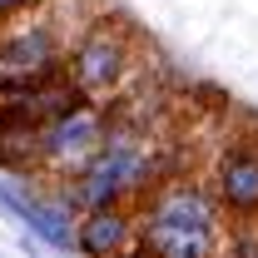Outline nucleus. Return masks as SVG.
Instances as JSON below:
<instances>
[{
    "mask_svg": "<svg viewBox=\"0 0 258 258\" xmlns=\"http://www.w3.org/2000/svg\"><path fill=\"white\" fill-rule=\"evenodd\" d=\"M139 248L164 258H199L224 243V204L214 189L194 184L184 174H169L139 194Z\"/></svg>",
    "mask_w": 258,
    "mask_h": 258,
    "instance_id": "f257e3e1",
    "label": "nucleus"
},
{
    "mask_svg": "<svg viewBox=\"0 0 258 258\" xmlns=\"http://www.w3.org/2000/svg\"><path fill=\"white\" fill-rule=\"evenodd\" d=\"M75 248L80 253H134L139 248V219L124 204H90L75 224Z\"/></svg>",
    "mask_w": 258,
    "mask_h": 258,
    "instance_id": "423d86ee",
    "label": "nucleus"
},
{
    "mask_svg": "<svg viewBox=\"0 0 258 258\" xmlns=\"http://www.w3.org/2000/svg\"><path fill=\"white\" fill-rule=\"evenodd\" d=\"M209 189L224 204V214L243 219V224H258V144H228L214 159Z\"/></svg>",
    "mask_w": 258,
    "mask_h": 258,
    "instance_id": "39448f33",
    "label": "nucleus"
},
{
    "mask_svg": "<svg viewBox=\"0 0 258 258\" xmlns=\"http://www.w3.org/2000/svg\"><path fill=\"white\" fill-rule=\"evenodd\" d=\"M0 169L5 174H45V124L10 104H0Z\"/></svg>",
    "mask_w": 258,
    "mask_h": 258,
    "instance_id": "0eeeda50",
    "label": "nucleus"
},
{
    "mask_svg": "<svg viewBox=\"0 0 258 258\" xmlns=\"http://www.w3.org/2000/svg\"><path fill=\"white\" fill-rule=\"evenodd\" d=\"M64 70L75 75V85L90 99L114 95L124 85V75H129V35H124V25L119 20H95L90 30L70 45Z\"/></svg>",
    "mask_w": 258,
    "mask_h": 258,
    "instance_id": "20e7f679",
    "label": "nucleus"
},
{
    "mask_svg": "<svg viewBox=\"0 0 258 258\" xmlns=\"http://www.w3.org/2000/svg\"><path fill=\"white\" fill-rule=\"evenodd\" d=\"M104 139H109V99H85L45 119V174L75 179L104 149Z\"/></svg>",
    "mask_w": 258,
    "mask_h": 258,
    "instance_id": "7ed1b4c3",
    "label": "nucleus"
},
{
    "mask_svg": "<svg viewBox=\"0 0 258 258\" xmlns=\"http://www.w3.org/2000/svg\"><path fill=\"white\" fill-rule=\"evenodd\" d=\"M35 0H0V25L10 20V15H20V10H30Z\"/></svg>",
    "mask_w": 258,
    "mask_h": 258,
    "instance_id": "6e6552de",
    "label": "nucleus"
},
{
    "mask_svg": "<svg viewBox=\"0 0 258 258\" xmlns=\"http://www.w3.org/2000/svg\"><path fill=\"white\" fill-rule=\"evenodd\" d=\"M64 40L50 20H25V25H0V95L30 90L40 80L64 70Z\"/></svg>",
    "mask_w": 258,
    "mask_h": 258,
    "instance_id": "f03ea898",
    "label": "nucleus"
}]
</instances>
